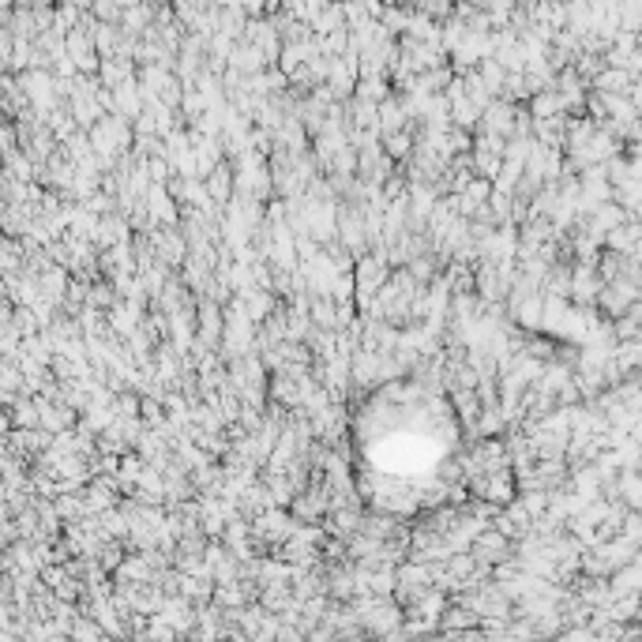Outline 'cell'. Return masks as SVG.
Segmentation results:
<instances>
[{"label":"cell","mask_w":642,"mask_h":642,"mask_svg":"<svg viewBox=\"0 0 642 642\" xmlns=\"http://www.w3.org/2000/svg\"><path fill=\"white\" fill-rule=\"evenodd\" d=\"M631 101H635V109L642 113V83H638V86H635V91H631Z\"/></svg>","instance_id":"obj_3"},{"label":"cell","mask_w":642,"mask_h":642,"mask_svg":"<svg viewBox=\"0 0 642 642\" xmlns=\"http://www.w3.org/2000/svg\"><path fill=\"white\" fill-rule=\"evenodd\" d=\"M233 338H237V327H229V342H233ZM241 338L248 342V316L241 319Z\"/></svg>","instance_id":"obj_2"},{"label":"cell","mask_w":642,"mask_h":642,"mask_svg":"<svg viewBox=\"0 0 642 642\" xmlns=\"http://www.w3.org/2000/svg\"><path fill=\"white\" fill-rule=\"evenodd\" d=\"M511 109L507 106H488V132H492V139L496 136H507L511 132Z\"/></svg>","instance_id":"obj_1"}]
</instances>
